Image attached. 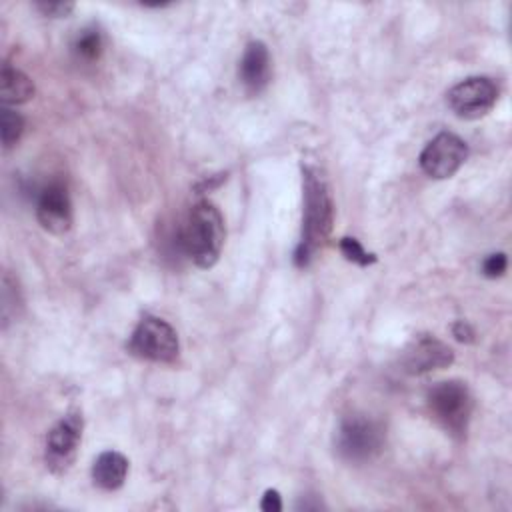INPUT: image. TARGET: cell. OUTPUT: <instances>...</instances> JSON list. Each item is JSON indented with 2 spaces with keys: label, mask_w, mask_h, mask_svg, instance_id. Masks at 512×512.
Listing matches in <instances>:
<instances>
[{
  "label": "cell",
  "mask_w": 512,
  "mask_h": 512,
  "mask_svg": "<svg viewBox=\"0 0 512 512\" xmlns=\"http://www.w3.org/2000/svg\"><path fill=\"white\" fill-rule=\"evenodd\" d=\"M466 158H468L466 142L452 132H440L422 150L420 166L430 178L444 180L456 174Z\"/></svg>",
  "instance_id": "cell-6"
},
{
  "label": "cell",
  "mask_w": 512,
  "mask_h": 512,
  "mask_svg": "<svg viewBox=\"0 0 512 512\" xmlns=\"http://www.w3.org/2000/svg\"><path fill=\"white\" fill-rule=\"evenodd\" d=\"M240 82L248 94H260L270 82V54L264 42L254 40L246 46L240 60Z\"/></svg>",
  "instance_id": "cell-11"
},
{
  "label": "cell",
  "mask_w": 512,
  "mask_h": 512,
  "mask_svg": "<svg viewBox=\"0 0 512 512\" xmlns=\"http://www.w3.org/2000/svg\"><path fill=\"white\" fill-rule=\"evenodd\" d=\"M384 444L380 424L368 416H348L336 432V450L348 462L372 460Z\"/></svg>",
  "instance_id": "cell-4"
},
{
  "label": "cell",
  "mask_w": 512,
  "mask_h": 512,
  "mask_svg": "<svg viewBox=\"0 0 512 512\" xmlns=\"http://www.w3.org/2000/svg\"><path fill=\"white\" fill-rule=\"evenodd\" d=\"M74 52L78 58L82 60H96L102 52V36L98 30L88 28L82 30V34H78L76 42H74Z\"/></svg>",
  "instance_id": "cell-15"
},
{
  "label": "cell",
  "mask_w": 512,
  "mask_h": 512,
  "mask_svg": "<svg viewBox=\"0 0 512 512\" xmlns=\"http://www.w3.org/2000/svg\"><path fill=\"white\" fill-rule=\"evenodd\" d=\"M340 250H342V254H344L350 262L360 264V266H368V264H372V262L376 260V256H374V254H368L356 238H342V240H340Z\"/></svg>",
  "instance_id": "cell-16"
},
{
  "label": "cell",
  "mask_w": 512,
  "mask_h": 512,
  "mask_svg": "<svg viewBox=\"0 0 512 512\" xmlns=\"http://www.w3.org/2000/svg\"><path fill=\"white\" fill-rule=\"evenodd\" d=\"M34 96L32 80L10 64L2 66L0 72V98L4 104H22Z\"/></svg>",
  "instance_id": "cell-13"
},
{
  "label": "cell",
  "mask_w": 512,
  "mask_h": 512,
  "mask_svg": "<svg viewBox=\"0 0 512 512\" xmlns=\"http://www.w3.org/2000/svg\"><path fill=\"white\" fill-rule=\"evenodd\" d=\"M428 406L434 420L450 434H466L468 420L472 414V396L464 382L446 380L438 382L428 392Z\"/></svg>",
  "instance_id": "cell-3"
},
{
  "label": "cell",
  "mask_w": 512,
  "mask_h": 512,
  "mask_svg": "<svg viewBox=\"0 0 512 512\" xmlns=\"http://www.w3.org/2000/svg\"><path fill=\"white\" fill-rule=\"evenodd\" d=\"M332 228V198L316 168H304V218L302 238L296 250V264L306 266L322 248Z\"/></svg>",
  "instance_id": "cell-1"
},
{
  "label": "cell",
  "mask_w": 512,
  "mask_h": 512,
  "mask_svg": "<svg viewBox=\"0 0 512 512\" xmlns=\"http://www.w3.org/2000/svg\"><path fill=\"white\" fill-rule=\"evenodd\" d=\"M452 334H454L456 340H460V342H472V340H474V330H472V326H470L468 322H464V320H460V322H456V324L452 326Z\"/></svg>",
  "instance_id": "cell-20"
},
{
  "label": "cell",
  "mask_w": 512,
  "mask_h": 512,
  "mask_svg": "<svg viewBox=\"0 0 512 512\" xmlns=\"http://www.w3.org/2000/svg\"><path fill=\"white\" fill-rule=\"evenodd\" d=\"M82 436V418L78 414L64 416L46 438V462L54 470H64L74 460Z\"/></svg>",
  "instance_id": "cell-9"
},
{
  "label": "cell",
  "mask_w": 512,
  "mask_h": 512,
  "mask_svg": "<svg viewBox=\"0 0 512 512\" xmlns=\"http://www.w3.org/2000/svg\"><path fill=\"white\" fill-rule=\"evenodd\" d=\"M36 8L44 14V16H52V18H62L68 16L74 10L72 2H38Z\"/></svg>",
  "instance_id": "cell-18"
},
{
  "label": "cell",
  "mask_w": 512,
  "mask_h": 512,
  "mask_svg": "<svg viewBox=\"0 0 512 512\" xmlns=\"http://www.w3.org/2000/svg\"><path fill=\"white\" fill-rule=\"evenodd\" d=\"M128 474V460L114 450L102 452L92 466V480L102 490H116L124 484Z\"/></svg>",
  "instance_id": "cell-12"
},
{
  "label": "cell",
  "mask_w": 512,
  "mask_h": 512,
  "mask_svg": "<svg viewBox=\"0 0 512 512\" xmlns=\"http://www.w3.org/2000/svg\"><path fill=\"white\" fill-rule=\"evenodd\" d=\"M454 360V352L442 340L422 334L414 338L402 356V366L410 374H424L430 370H440L450 366Z\"/></svg>",
  "instance_id": "cell-8"
},
{
  "label": "cell",
  "mask_w": 512,
  "mask_h": 512,
  "mask_svg": "<svg viewBox=\"0 0 512 512\" xmlns=\"http://www.w3.org/2000/svg\"><path fill=\"white\" fill-rule=\"evenodd\" d=\"M498 98L496 84L486 76H472L458 82L448 92V104L452 112L466 120H476L492 110Z\"/></svg>",
  "instance_id": "cell-7"
},
{
  "label": "cell",
  "mask_w": 512,
  "mask_h": 512,
  "mask_svg": "<svg viewBox=\"0 0 512 512\" xmlns=\"http://www.w3.org/2000/svg\"><path fill=\"white\" fill-rule=\"evenodd\" d=\"M22 130H24V118L12 108H2L0 132H2V144L6 150L20 140Z\"/></svg>",
  "instance_id": "cell-14"
},
{
  "label": "cell",
  "mask_w": 512,
  "mask_h": 512,
  "mask_svg": "<svg viewBox=\"0 0 512 512\" xmlns=\"http://www.w3.org/2000/svg\"><path fill=\"white\" fill-rule=\"evenodd\" d=\"M128 350L150 362H174L178 358V336L176 330L162 318L146 316L140 320L130 336Z\"/></svg>",
  "instance_id": "cell-5"
},
{
  "label": "cell",
  "mask_w": 512,
  "mask_h": 512,
  "mask_svg": "<svg viewBox=\"0 0 512 512\" xmlns=\"http://www.w3.org/2000/svg\"><path fill=\"white\" fill-rule=\"evenodd\" d=\"M224 220L220 210L208 202H198L186 216L180 230V248L198 266L210 268L216 264L224 246Z\"/></svg>",
  "instance_id": "cell-2"
},
{
  "label": "cell",
  "mask_w": 512,
  "mask_h": 512,
  "mask_svg": "<svg viewBox=\"0 0 512 512\" xmlns=\"http://www.w3.org/2000/svg\"><path fill=\"white\" fill-rule=\"evenodd\" d=\"M506 264H508L506 254L504 252H494V254H490L482 262V272L488 278H498V276H502L506 272Z\"/></svg>",
  "instance_id": "cell-17"
},
{
  "label": "cell",
  "mask_w": 512,
  "mask_h": 512,
  "mask_svg": "<svg viewBox=\"0 0 512 512\" xmlns=\"http://www.w3.org/2000/svg\"><path fill=\"white\" fill-rule=\"evenodd\" d=\"M260 508L266 512H280L282 510V500L276 490H266L260 502Z\"/></svg>",
  "instance_id": "cell-19"
},
{
  "label": "cell",
  "mask_w": 512,
  "mask_h": 512,
  "mask_svg": "<svg viewBox=\"0 0 512 512\" xmlns=\"http://www.w3.org/2000/svg\"><path fill=\"white\" fill-rule=\"evenodd\" d=\"M36 216L42 228L50 234L68 232L72 224V204L66 186H62L60 182L48 184L38 196Z\"/></svg>",
  "instance_id": "cell-10"
}]
</instances>
